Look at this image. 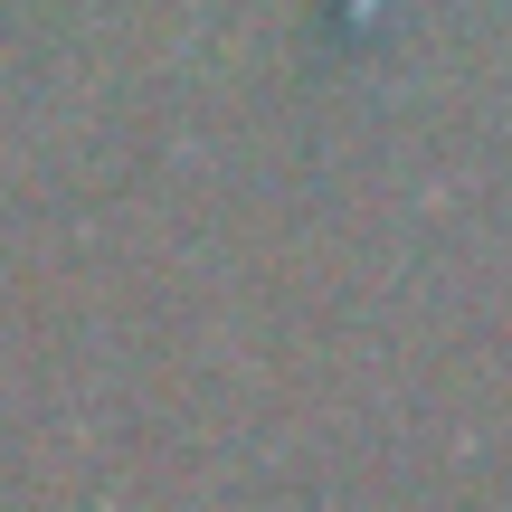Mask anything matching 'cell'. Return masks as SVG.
<instances>
[{"instance_id":"cell-1","label":"cell","mask_w":512,"mask_h":512,"mask_svg":"<svg viewBox=\"0 0 512 512\" xmlns=\"http://www.w3.org/2000/svg\"><path fill=\"white\" fill-rule=\"evenodd\" d=\"M370 10H380V0H351V19H370Z\"/></svg>"}]
</instances>
